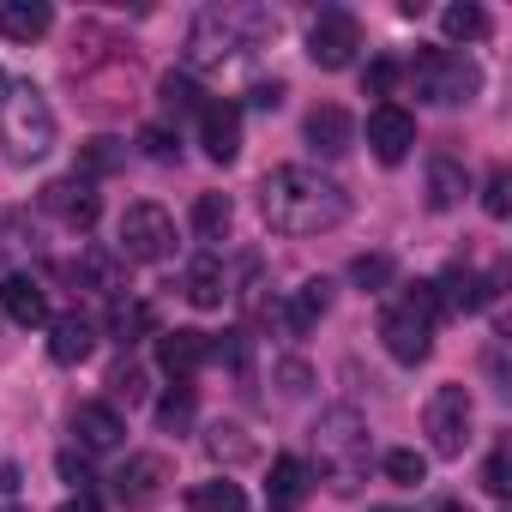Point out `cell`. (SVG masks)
Returning a JSON list of instances; mask_svg holds the SVG:
<instances>
[{
	"mask_svg": "<svg viewBox=\"0 0 512 512\" xmlns=\"http://www.w3.org/2000/svg\"><path fill=\"white\" fill-rule=\"evenodd\" d=\"M260 211H266V223H272L278 235H320V229H338V223L350 217V193H344L332 175L290 163V169H272V175H266Z\"/></svg>",
	"mask_w": 512,
	"mask_h": 512,
	"instance_id": "obj_1",
	"label": "cell"
},
{
	"mask_svg": "<svg viewBox=\"0 0 512 512\" xmlns=\"http://www.w3.org/2000/svg\"><path fill=\"white\" fill-rule=\"evenodd\" d=\"M0 145L7 163H43L55 151V109L37 85H13L0 97Z\"/></svg>",
	"mask_w": 512,
	"mask_h": 512,
	"instance_id": "obj_2",
	"label": "cell"
},
{
	"mask_svg": "<svg viewBox=\"0 0 512 512\" xmlns=\"http://www.w3.org/2000/svg\"><path fill=\"white\" fill-rule=\"evenodd\" d=\"M410 85H416L422 103L458 109V103H470V97L482 91V67L464 61V55H452V49H422L416 67H410Z\"/></svg>",
	"mask_w": 512,
	"mask_h": 512,
	"instance_id": "obj_3",
	"label": "cell"
},
{
	"mask_svg": "<svg viewBox=\"0 0 512 512\" xmlns=\"http://www.w3.org/2000/svg\"><path fill=\"white\" fill-rule=\"evenodd\" d=\"M175 253V217L163 211V205H127L121 211V260H133V266H157V260H169Z\"/></svg>",
	"mask_w": 512,
	"mask_h": 512,
	"instance_id": "obj_4",
	"label": "cell"
},
{
	"mask_svg": "<svg viewBox=\"0 0 512 512\" xmlns=\"http://www.w3.org/2000/svg\"><path fill=\"white\" fill-rule=\"evenodd\" d=\"M422 428H428V446H434L440 458H458V452L470 446V428H476V404H470V392H464V386H440V392L428 398Z\"/></svg>",
	"mask_w": 512,
	"mask_h": 512,
	"instance_id": "obj_5",
	"label": "cell"
},
{
	"mask_svg": "<svg viewBox=\"0 0 512 512\" xmlns=\"http://www.w3.org/2000/svg\"><path fill=\"white\" fill-rule=\"evenodd\" d=\"M356 49H362V25H356V13L326 7V13L314 19V31H308V61L326 67V73H338V67L356 61Z\"/></svg>",
	"mask_w": 512,
	"mask_h": 512,
	"instance_id": "obj_6",
	"label": "cell"
},
{
	"mask_svg": "<svg viewBox=\"0 0 512 512\" xmlns=\"http://www.w3.org/2000/svg\"><path fill=\"white\" fill-rule=\"evenodd\" d=\"M380 344H386V356H392V362L416 368V362H428V350H434V326H422V320L398 302V308H386V314H380Z\"/></svg>",
	"mask_w": 512,
	"mask_h": 512,
	"instance_id": "obj_7",
	"label": "cell"
},
{
	"mask_svg": "<svg viewBox=\"0 0 512 512\" xmlns=\"http://www.w3.org/2000/svg\"><path fill=\"white\" fill-rule=\"evenodd\" d=\"M368 151H374L380 163H404V157L416 151V115L398 109V103H380V109L368 115Z\"/></svg>",
	"mask_w": 512,
	"mask_h": 512,
	"instance_id": "obj_8",
	"label": "cell"
},
{
	"mask_svg": "<svg viewBox=\"0 0 512 512\" xmlns=\"http://www.w3.org/2000/svg\"><path fill=\"white\" fill-rule=\"evenodd\" d=\"M163 488H169V458L163 452H139L115 470V500L121 506H151Z\"/></svg>",
	"mask_w": 512,
	"mask_h": 512,
	"instance_id": "obj_9",
	"label": "cell"
},
{
	"mask_svg": "<svg viewBox=\"0 0 512 512\" xmlns=\"http://www.w3.org/2000/svg\"><path fill=\"white\" fill-rule=\"evenodd\" d=\"M199 145H205L211 163H235L241 157V109L223 103V97H211L199 109Z\"/></svg>",
	"mask_w": 512,
	"mask_h": 512,
	"instance_id": "obj_10",
	"label": "cell"
},
{
	"mask_svg": "<svg viewBox=\"0 0 512 512\" xmlns=\"http://www.w3.org/2000/svg\"><path fill=\"white\" fill-rule=\"evenodd\" d=\"M43 205H49L67 229H91V223L103 217L97 187H91V181H79V175H73V181H49V187H43Z\"/></svg>",
	"mask_w": 512,
	"mask_h": 512,
	"instance_id": "obj_11",
	"label": "cell"
},
{
	"mask_svg": "<svg viewBox=\"0 0 512 512\" xmlns=\"http://www.w3.org/2000/svg\"><path fill=\"white\" fill-rule=\"evenodd\" d=\"M205 362H211V338H205V332H193V326L157 332V368H163V374L187 380V374H199Z\"/></svg>",
	"mask_w": 512,
	"mask_h": 512,
	"instance_id": "obj_12",
	"label": "cell"
},
{
	"mask_svg": "<svg viewBox=\"0 0 512 512\" xmlns=\"http://www.w3.org/2000/svg\"><path fill=\"white\" fill-rule=\"evenodd\" d=\"M434 290H440L446 314H482V308L494 302V278H482V272H470V266H452L446 278H434Z\"/></svg>",
	"mask_w": 512,
	"mask_h": 512,
	"instance_id": "obj_13",
	"label": "cell"
},
{
	"mask_svg": "<svg viewBox=\"0 0 512 512\" xmlns=\"http://www.w3.org/2000/svg\"><path fill=\"white\" fill-rule=\"evenodd\" d=\"M73 434H79L85 452H115L127 440V422H121L115 404H79L73 410Z\"/></svg>",
	"mask_w": 512,
	"mask_h": 512,
	"instance_id": "obj_14",
	"label": "cell"
},
{
	"mask_svg": "<svg viewBox=\"0 0 512 512\" xmlns=\"http://www.w3.org/2000/svg\"><path fill=\"white\" fill-rule=\"evenodd\" d=\"M308 145H314L320 157H344V151L356 145V121H350V109L320 103V109L308 115Z\"/></svg>",
	"mask_w": 512,
	"mask_h": 512,
	"instance_id": "obj_15",
	"label": "cell"
},
{
	"mask_svg": "<svg viewBox=\"0 0 512 512\" xmlns=\"http://www.w3.org/2000/svg\"><path fill=\"white\" fill-rule=\"evenodd\" d=\"M0 314L13 326H49V296L25 272H13V278H0Z\"/></svg>",
	"mask_w": 512,
	"mask_h": 512,
	"instance_id": "obj_16",
	"label": "cell"
},
{
	"mask_svg": "<svg viewBox=\"0 0 512 512\" xmlns=\"http://www.w3.org/2000/svg\"><path fill=\"white\" fill-rule=\"evenodd\" d=\"M91 350H97V326H91L85 314H61V320H49V356H55L61 368H79Z\"/></svg>",
	"mask_w": 512,
	"mask_h": 512,
	"instance_id": "obj_17",
	"label": "cell"
},
{
	"mask_svg": "<svg viewBox=\"0 0 512 512\" xmlns=\"http://www.w3.org/2000/svg\"><path fill=\"white\" fill-rule=\"evenodd\" d=\"M49 25H55V13L43 0H7L0 7V37L7 43H37V37H49Z\"/></svg>",
	"mask_w": 512,
	"mask_h": 512,
	"instance_id": "obj_18",
	"label": "cell"
},
{
	"mask_svg": "<svg viewBox=\"0 0 512 512\" xmlns=\"http://www.w3.org/2000/svg\"><path fill=\"white\" fill-rule=\"evenodd\" d=\"M181 290H187V302H193V308H223V302H229V278H223V266L211 260V253L187 266Z\"/></svg>",
	"mask_w": 512,
	"mask_h": 512,
	"instance_id": "obj_19",
	"label": "cell"
},
{
	"mask_svg": "<svg viewBox=\"0 0 512 512\" xmlns=\"http://www.w3.org/2000/svg\"><path fill=\"white\" fill-rule=\"evenodd\" d=\"M151 332H157V308H151V302H127V296L109 302V338H115V344H139V338H151Z\"/></svg>",
	"mask_w": 512,
	"mask_h": 512,
	"instance_id": "obj_20",
	"label": "cell"
},
{
	"mask_svg": "<svg viewBox=\"0 0 512 512\" xmlns=\"http://www.w3.org/2000/svg\"><path fill=\"white\" fill-rule=\"evenodd\" d=\"M326 308H332V284H326V278H308V284L284 302V320H290V332H308V326H320Z\"/></svg>",
	"mask_w": 512,
	"mask_h": 512,
	"instance_id": "obj_21",
	"label": "cell"
},
{
	"mask_svg": "<svg viewBox=\"0 0 512 512\" xmlns=\"http://www.w3.org/2000/svg\"><path fill=\"white\" fill-rule=\"evenodd\" d=\"M464 193H470L464 169H458L452 157H434V163H428V205H434V211H452Z\"/></svg>",
	"mask_w": 512,
	"mask_h": 512,
	"instance_id": "obj_22",
	"label": "cell"
},
{
	"mask_svg": "<svg viewBox=\"0 0 512 512\" xmlns=\"http://www.w3.org/2000/svg\"><path fill=\"white\" fill-rule=\"evenodd\" d=\"M187 506L193 512H247V494H241V482L217 476V482H193L187 488Z\"/></svg>",
	"mask_w": 512,
	"mask_h": 512,
	"instance_id": "obj_23",
	"label": "cell"
},
{
	"mask_svg": "<svg viewBox=\"0 0 512 512\" xmlns=\"http://www.w3.org/2000/svg\"><path fill=\"white\" fill-rule=\"evenodd\" d=\"M266 488H272L278 506H296V500L314 488V470H308L302 458H272V482H266Z\"/></svg>",
	"mask_w": 512,
	"mask_h": 512,
	"instance_id": "obj_24",
	"label": "cell"
},
{
	"mask_svg": "<svg viewBox=\"0 0 512 512\" xmlns=\"http://www.w3.org/2000/svg\"><path fill=\"white\" fill-rule=\"evenodd\" d=\"M229 217H235V205H229V193H199V199H193V229H199L205 241H217V235H229Z\"/></svg>",
	"mask_w": 512,
	"mask_h": 512,
	"instance_id": "obj_25",
	"label": "cell"
},
{
	"mask_svg": "<svg viewBox=\"0 0 512 512\" xmlns=\"http://www.w3.org/2000/svg\"><path fill=\"white\" fill-rule=\"evenodd\" d=\"M440 31H446L452 43H482V37H488V13L464 0V7H446V13H440Z\"/></svg>",
	"mask_w": 512,
	"mask_h": 512,
	"instance_id": "obj_26",
	"label": "cell"
},
{
	"mask_svg": "<svg viewBox=\"0 0 512 512\" xmlns=\"http://www.w3.org/2000/svg\"><path fill=\"white\" fill-rule=\"evenodd\" d=\"M205 452H211L217 464H247V458L260 452V446H253V440H247L235 422H223V428H211V434H205Z\"/></svg>",
	"mask_w": 512,
	"mask_h": 512,
	"instance_id": "obj_27",
	"label": "cell"
},
{
	"mask_svg": "<svg viewBox=\"0 0 512 512\" xmlns=\"http://www.w3.org/2000/svg\"><path fill=\"white\" fill-rule=\"evenodd\" d=\"M157 97H163V109H169V115H199V109H205V97H199V85H193L187 73H163Z\"/></svg>",
	"mask_w": 512,
	"mask_h": 512,
	"instance_id": "obj_28",
	"label": "cell"
},
{
	"mask_svg": "<svg viewBox=\"0 0 512 512\" xmlns=\"http://www.w3.org/2000/svg\"><path fill=\"white\" fill-rule=\"evenodd\" d=\"M109 398H115V404H145V368H139L133 356H121V362L109 368Z\"/></svg>",
	"mask_w": 512,
	"mask_h": 512,
	"instance_id": "obj_29",
	"label": "cell"
},
{
	"mask_svg": "<svg viewBox=\"0 0 512 512\" xmlns=\"http://www.w3.org/2000/svg\"><path fill=\"white\" fill-rule=\"evenodd\" d=\"M380 464H386V476H392L398 488H416V482H428V458H422L416 446H392Z\"/></svg>",
	"mask_w": 512,
	"mask_h": 512,
	"instance_id": "obj_30",
	"label": "cell"
},
{
	"mask_svg": "<svg viewBox=\"0 0 512 512\" xmlns=\"http://www.w3.org/2000/svg\"><path fill=\"white\" fill-rule=\"evenodd\" d=\"M121 266H127L121 253H85V260H79V272H85L97 290H109V296L121 290Z\"/></svg>",
	"mask_w": 512,
	"mask_h": 512,
	"instance_id": "obj_31",
	"label": "cell"
},
{
	"mask_svg": "<svg viewBox=\"0 0 512 512\" xmlns=\"http://www.w3.org/2000/svg\"><path fill=\"white\" fill-rule=\"evenodd\" d=\"M79 163H85L91 175H109V169L127 163V151H121V139H85V145H79Z\"/></svg>",
	"mask_w": 512,
	"mask_h": 512,
	"instance_id": "obj_32",
	"label": "cell"
},
{
	"mask_svg": "<svg viewBox=\"0 0 512 512\" xmlns=\"http://www.w3.org/2000/svg\"><path fill=\"white\" fill-rule=\"evenodd\" d=\"M404 308L422 320V326H440L446 320V302H440V290H434V278H422V284H410V296H404Z\"/></svg>",
	"mask_w": 512,
	"mask_h": 512,
	"instance_id": "obj_33",
	"label": "cell"
},
{
	"mask_svg": "<svg viewBox=\"0 0 512 512\" xmlns=\"http://www.w3.org/2000/svg\"><path fill=\"white\" fill-rule=\"evenodd\" d=\"M482 488H488L494 500H506V494H512V446H506V440L488 452V464H482Z\"/></svg>",
	"mask_w": 512,
	"mask_h": 512,
	"instance_id": "obj_34",
	"label": "cell"
},
{
	"mask_svg": "<svg viewBox=\"0 0 512 512\" xmlns=\"http://www.w3.org/2000/svg\"><path fill=\"white\" fill-rule=\"evenodd\" d=\"M350 284L356 290H386L392 284V260H386V253H362V260L350 266Z\"/></svg>",
	"mask_w": 512,
	"mask_h": 512,
	"instance_id": "obj_35",
	"label": "cell"
},
{
	"mask_svg": "<svg viewBox=\"0 0 512 512\" xmlns=\"http://www.w3.org/2000/svg\"><path fill=\"white\" fill-rule=\"evenodd\" d=\"M157 422H163L169 434H181V428L193 422V386H175V392L157 404Z\"/></svg>",
	"mask_w": 512,
	"mask_h": 512,
	"instance_id": "obj_36",
	"label": "cell"
},
{
	"mask_svg": "<svg viewBox=\"0 0 512 512\" xmlns=\"http://www.w3.org/2000/svg\"><path fill=\"white\" fill-rule=\"evenodd\" d=\"M482 211H488V217H506V211H512V175H506V169L488 175V187H482Z\"/></svg>",
	"mask_w": 512,
	"mask_h": 512,
	"instance_id": "obj_37",
	"label": "cell"
},
{
	"mask_svg": "<svg viewBox=\"0 0 512 512\" xmlns=\"http://www.w3.org/2000/svg\"><path fill=\"white\" fill-rule=\"evenodd\" d=\"M139 151L157 157V163H169V157H175V133H169V127H139Z\"/></svg>",
	"mask_w": 512,
	"mask_h": 512,
	"instance_id": "obj_38",
	"label": "cell"
},
{
	"mask_svg": "<svg viewBox=\"0 0 512 512\" xmlns=\"http://www.w3.org/2000/svg\"><path fill=\"white\" fill-rule=\"evenodd\" d=\"M392 85H398V67H392V61H368V73H362V91H368V97H386Z\"/></svg>",
	"mask_w": 512,
	"mask_h": 512,
	"instance_id": "obj_39",
	"label": "cell"
},
{
	"mask_svg": "<svg viewBox=\"0 0 512 512\" xmlns=\"http://www.w3.org/2000/svg\"><path fill=\"white\" fill-rule=\"evenodd\" d=\"M278 380H284V398H302V392L314 386V374H308V362H296V356H290V362H278Z\"/></svg>",
	"mask_w": 512,
	"mask_h": 512,
	"instance_id": "obj_40",
	"label": "cell"
},
{
	"mask_svg": "<svg viewBox=\"0 0 512 512\" xmlns=\"http://www.w3.org/2000/svg\"><path fill=\"white\" fill-rule=\"evenodd\" d=\"M247 103H253V109H278V103H284V79H253Z\"/></svg>",
	"mask_w": 512,
	"mask_h": 512,
	"instance_id": "obj_41",
	"label": "cell"
},
{
	"mask_svg": "<svg viewBox=\"0 0 512 512\" xmlns=\"http://www.w3.org/2000/svg\"><path fill=\"white\" fill-rule=\"evenodd\" d=\"M55 464H61V476H67V482H73V488H79V494H85V482H91V464H85V458H79V452H61V458H55Z\"/></svg>",
	"mask_w": 512,
	"mask_h": 512,
	"instance_id": "obj_42",
	"label": "cell"
},
{
	"mask_svg": "<svg viewBox=\"0 0 512 512\" xmlns=\"http://www.w3.org/2000/svg\"><path fill=\"white\" fill-rule=\"evenodd\" d=\"M19 482H25L19 464H0V494H19Z\"/></svg>",
	"mask_w": 512,
	"mask_h": 512,
	"instance_id": "obj_43",
	"label": "cell"
},
{
	"mask_svg": "<svg viewBox=\"0 0 512 512\" xmlns=\"http://www.w3.org/2000/svg\"><path fill=\"white\" fill-rule=\"evenodd\" d=\"M61 512H103V506L91 494H73V500H61Z\"/></svg>",
	"mask_w": 512,
	"mask_h": 512,
	"instance_id": "obj_44",
	"label": "cell"
},
{
	"mask_svg": "<svg viewBox=\"0 0 512 512\" xmlns=\"http://www.w3.org/2000/svg\"><path fill=\"white\" fill-rule=\"evenodd\" d=\"M434 512H470V506H464V500H446V506H434Z\"/></svg>",
	"mask_w": 512,
	"mask_h": 512,
	"instance_id": "obj_45",
	"label": "cell"
},
{
	"mask_svg": "<svg viewBox=\"0 0 512 512\" xmlns=\"http://www.w3.org/2000/svg\"><path fill=\"white\" fill-rule=\"evenodd\" d=\"M374 512H398V506H374Z\"/></svg>",
	"mask_w": 512,
	"mask_h": 512,
	"instance_id": "obj_46",
	"label": "cell"
},
{
	"mask_svg": "<svg viewBox=\"0 0 512 512\" xmlns=\"http://www.w3.org/2000/svg\"><path fill=\"white\" fill-rule=\"evenodd\" d=\"M0 85H7V73H0Z\"/></svg>",
	"mask_w": 512,
	"mask_h": 512,
	"instance_id": "obj_47",
	"label": "cell"
},
{
	"mask_svg": "<svg viewBox=\"0 0 512 512\" xmlns=\"http://www.w3.org/2000/svg\"><path fill=\"white\" fill-rule=\"evenodd\" d=\"M7 512H19V506H7Z\"/></svg>",
	"mask_w": 512,
	"mask_h": 512,
	"instance_id": "obj_48",
	"label": "cell"
}]
</instances>
